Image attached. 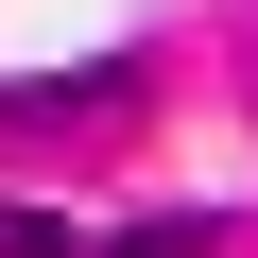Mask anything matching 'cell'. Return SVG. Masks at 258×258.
I'll return each instance as SVG.
<instances>
[{
  "instance_id": "cell-1",
  "label": "cell",
  "mask_w": 258,
  "mask_h": 258,
  "mask_svg": "<svg viewBox=\"0 0 258 258\" xmlns=\"http://www.w3.org/2000/svg\"><path fill=\"white\" fill-rule=\"evenodd\" d=\"M120 69H35V86H0V120H103Z\"/></svg>"
},
{
  "instance_id": "cell-2",
  "label": "cell",
  "mask_w": 258,
  "mask_h": 258,
  "mask_svg": "<svg viewBox=\"0 0 258 258\" xmlns=\"http://www.w3.org/2000/svg\"><path fill=\"white\" fill-rule=\"evenodd\" d=\"M224 241H241V224H224V207H155V224H120V241H103V258H224Z\"/></svg>"
},
{
  "instance_id": "cell-3",
  "label": "cell",
  "mask_w": 258,
  "mask_h": 258,
  "mask_svg": "<svg viewBox=\"0 0 258 258\" xmlns=\"http://www.w3.org/2000/svg\"><path fill=\"white\" fill-rule=\"evenodd\" d=\"M0 258H69V224L52 207H0Z\"/></svg>"
}]
</instances>
